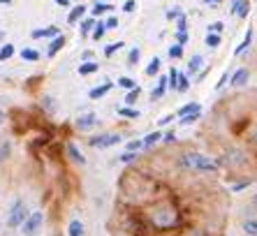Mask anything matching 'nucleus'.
I'll return each instance as SVG.
<instances>
[{
	"label": "nucleus",
	"instance_id": "obj_9",
	"mask_svg": "<svg viewBox=\"0 0 257 236\" xmlns=\"http://www.w3.org/2000/svg\"><path fill=\"white\" fill-rule=\"evenodd\" d=\"M56 35H60V28L58 26H49V28H35L33 33H30V37L33 40H51V37H56Z\"/></svg>",
	"mask_w": 257,
	"mask_h": 236
},
{
	"label": "nucleus",
	"instance_id": "obj_35",
	"mask_svg": "<svg viewBox=\"0 0 257 236\" xmlns=\"http://www.w3.org/2000/svg\"><path fill=\"white\" fill-rule=\"evenodd\" d=\"M139 58H142V49H139V47L130 49V53H127V65L135 67V65L139 63Z\"/></svg>",
	"mask_w": 257,
	"mask_h": 236
},
{
	"label": "nucleus",
	"instance_id": "obj_53",
	"mask_svg": "<svg viewBox=\"0 0 257 236\" xmlns=\"http://www.w3.org/2000/svg\"><path fill=\"white\" fill-rule=\"evenodd\" d=\"M186 42H188V33H176V44H181V47H183Z\"/></svg>",
	"mask_w": 257,
	"mask_h": 236
},
{
	"label": "nucleus",
	"instance_id": "obj_32",
	"mask_svg": "<svg viewBox=\"0 0 257 236\" xmlns=\"http://www.w3.org/2000/svg\"><path fill=\"white\" fill-rule=\"evenodd\" d=\"M139 95H142V88H139V86H135L132 90H127L125 93V106H135V102L139 100Z\"/></svg>",
	"mask_w": 257,
	"mask_h": 236
},
{
	"label": "nucleus",
	"instance_id": "obj_57",
	"mask_svg": "<svg viewBox=\"0 0 257 236\" xmlns=\"http://www.w3.org/2000/svg\"><path fill=\"white\" fill-rule=\"evenodd\" d=\"M252 208H257V192L252 195Z\"/></svg>",
	"mask_w": 257,
	"mask_h": 236
},
{
	"label": "nucleus",
	"instance_id": "obj_34",
	"mask_svg": "<svg viewBox=\"0 0 257 236\" xmlns=\"http://www.w3.org/2000/svg\"><path fill=\"white\" fill-rule=\"evenodd\" d=\"M118 116H123V118H139V116H142V111H139V109H135V106H120Z\"/></svg>",
	"mask_w": 257,
	"mask_h": 236
},
{
	"label": "nucleus",
	"instance_id": "obj_31",
	"mask_svg": "<svg viewBox=\"0 0 257 236\" xmlns=\"http://www.w3.org/2000/svg\"><path fill=\"white\" fill-rule=\"evenodd\" d=\"M12 155V142H0V165L7 162Z\"/></svg>",
	"mask_w": 257,
	"mask_h": 236
},
{
	"label": "nucleus",
	"instance_id": "obj_38",
	"mask_svg": "<svg viewBox=\"0 0 257 236\" xmlns=\"http://www.w3.org/2000/svg\"><path fill=\"white\" fill-rule=\"evenodd\" d=\"M199 116H202V111H195V113H188V116H181L179 123L181 125H192V123H197Z\"/></svg>",
	"mask_w": 257,
	"mask_h": 236
},
{
	"label": "nucleus",
	"instance_id": "obj_60",
	"mask_svg": "<svg viewBox=\"0 0 257 236\" xmlns=\"http://www.w3.org/2000/svg\"><path fill=\"white\" fill-rule=\"evenodd\" d=\"M252 142H255V146H257V130L252 132Z\"/></svg>",
	"mask_w": 257,
	"mask_h": 236
},
{
	"label": "nucleus",
	"instance_id": "obj_10",
	"mask_svg": "<svg viewBox=\"0 0 257 236\" xmlns=\"http://www.w3.org/2000/svg\"><path fill=\"white\" fill-rule=\"evenodd\" d=\"M65 44H67V37L63 35V33H60V35H56V37H51V44H49V49H47V56H49V58H56V56H58V51L65 47Z\"/></svg>",
	"mask_w": 257,
	"mask_h": 236
},
{
	"label": "nucleus",
	"instance_id": "obj_26",
	"mask_svg": "<svg viewBox=\"0 0 257 236\" xmlns=\"http://www.w3.org/2000/svg\"><path fill=\"white\" fill-rule=\"evenodd\" d=\"M104 33H107V28H104V21H100V19H97L95 26H93V30H90V37H93L95 42H100L102 37H104Z\"/></svg>",
	"mask_w": 257,
	"mask_h": 236
},
{
	"label": "nucleus",
	"instance_id": "obj_11",
	"mask_svg": "<svg viewBox=\"0 0 257 236\" xmlns=\"http://www.w3.org/2000/svg\"><path fill=\"white\" fill-rule=\"evenodd\" d=\"M248 79H250V72L245 70V67H239V70L229 77V83H232L234 88H243L245 83H248Z\"/></svg>",
	"mask_w": 257,
	"mask_h": 236
},
{
	"label": "nucleus",
	"instance_id": "obj_21",
	"mask_svg": "<svg viewBox=\"0 0 257 236\" xmlns=\"http://www.w3.org/2000/svg\"><path fill=\"white\" fill-rule=\"evenodd\" d=\"M95 72H100V63H95V60H88V63L79 65V74L81 77H88V74H95Z\"/></svg>",
	"mask_w": 257,
	"mask_h": 236
},
{
	"label": "nucleus",
	"instance_id": "obj_15",
	"mask_svg": "<svg viewBox=\"0 0 257 236\" xmlns=\"http://www.w3.org/2000/svg\"><path fill=\"white\" fill-rule=\"evenodd\" d=\"M232 14L234 17L245 19L248 14H250V0H236V3L232 5Z\"/></svg>",
	"mask_w": 257,
	"mask_h": 236
},
{
	"label": "nucleus",
	"instance_id": "obj_16",
	"mask_svg": "<svg viewBox=\"0 0 257 236\" xmlns=\"http://www.w3.org/2000/svg\"><path fill=\"white\" fill-rule=\"evenodd\" d=\"M111 10H114V5H109V3H102V0H95V3H93V10H90V17L97 19V17H102V14L111 12Z\"/></svg>",
	"mask_w": 257,
	"mask_h": 236
},
{
	"label": "nucleus",
	"instance_id": "obj_27",
	"mask_svg": "<svg viewBox=\"0 0 257 236\" xmlns=\"http://www.w3.org/2000/svg\"><path fill=\"white\" fill-rule=\"evenodd\" d=\"M21 58L26 60V63H37V60L42 58V56H40V51H35V49H21Z\"/></svg>",
	"mask_w": 257,
	"mask_h": 236
},
{
	"label": "nucleus",
	"instance_id": "obj_48",
	"mask_svg": "<svg viewBox=\"0 0 257 236\" xmlns=\"http://www.w3.org/2000/svg\"><path fill=\"white\" fill-rule=\"evenodd\" d=\"M176 28H179V33H186V28H188V21H186V17L181 14L179 19H176Z\"/></svg>",
	"mask_w": 257,
	"mask_h": 236
},
{
	"label": "nucleus",
	"instance_id": "obj_39",
	"mask_svg": "<svg viewBox=\"0 0 257 236\" xmlns=\"http://www.w3.org/2000/svg\"><path fill=\"white\" fill-rule=\"evenodd\" d=\"M116 83H118L120 88H125V90H132V88H135V86H137V81H135V79H132V77H120Z\"/></svg>",
	"mask_w": 257,
	"mask_h": 236
},
{
	"label": "nucleus",
	"instance_id": "obj_3",
	"mask_svg": "<svg viewBox=\"0 0 257 236\" xmlns=\"http://www.w3.org/2000/svg\"><path fill=\"white\" fill-rule=\"evenodd\" d=\"M44 227V213L42 211H33L28 213V218L24 220V224L19 227L24 236H37Z\"/></svg>",
	"mask_w": 257,
	"mask_h": 236
},
{
	"label": "nucleus",
	"instance_id": "obj_59",
	"mask_svg": "<svg viewBox=\"0 0 257 236\" xmlns=\"http://www.w3.org/2000/svg\"><path fill=\"white\" fill-rule=\"evenodd\" d=\"M204 3H211V5H218L220 0H204Z\"/></svg>",
	"mask_w": 257,
	"mask_h": 236
},
{
	"label": "nucleus",
	"instance_id": "obj_22",
	"mask_svg": "<svg viewBox=\"0 0 257 236\" xmlns=\"http://www.w3.org/2000/svg\"><path fill=\"white\" fill-rule=\"evenodd\" d=\"M95 21H97V19H93V17H86V19H81V21H79V33H81V37H88L90 35V30H93Z\"/></svg>",
	"mask_w": 257,
	"mask_h": 236
},
{
	"label": "nucleus",
	"instance_id": "obj_23",
	"mask_svg": "<svg viewBox=\"0 0 257 236\" xmlns=\"http://www.w3.org/2000/svg\"><path fill=\"white\" fill-rule=\"evenodd\" d=\"M241 231L245 236H257V218H245L241 224Z\"/></svg>",
	"mask_w": 257,
	"mask_h": 236
},
{
	"label": "nucleus",
	"instance_id": "obj_19",
	"mask_svg": "<svg viewBox=\"0 0 257 236\" xmlns=\"http://www.w3.org/2000/svg\"><path fill=\"white\" fill-rule=\"evenodd\" d=\"M165 90H167V77H160V74H158V86L151 90V100H160L162 95H165Z\"/></svg>",
	"mask_w": 257,
	"mask_h": 236
},
{
	"label": "nucleus",
	"instance_id": "obj_5",
	"mask_svg": "<svg viewBox=\"0 0 257 236\" xmlns=\"http://www.w3.org/2000/svg\"><path fill=\"white\" fill-rule=\"evenodd\" d=\"M222 162H225V167H229V169H239V167H243L245 162H248V155H245V151L232 146V148H227V151H225Z\"/></svg>",
	"mask_w": 257,
	"mask_h": 236
},
{
	"label": "nucleus",
	"instance_id": "obj_12",
	"mask_svg": "<svg viewBox=\"0 0 257 236\" xmlns=\"http://www.w3.org/2000/svg\"><path fill=\"white\" fill-rule=\"evenodd\" d=\"M86 12H88V5H74L70 10V14H67V24H70V26L79 24V21L86 17Z\"/></svg>",
	"mask_w": 257,
	"mask_h": 236
},
{
	"label": "nucleus",
	"instance_id": "obj_6",
	"mask_svg": "<svg viewBox=\"0 0 257 236\" xmlns=\"http://www.w3.org/2000/svg\"><path fill=\"white\" fill-rule=\"evenodd\" d=\"M97 125H100V118H97V113H93V111L81 113L79 118H74V128H77L79 132H90V130H95Z\"/></svg>",
	"mask_w": 257,
	"mask_h": 236
},
{
	"label": "nucleus",
	"instance_id": "obj_46",
	"mask_svg": "<svg viewBox=\"0 0 257 236\" xmlns=\"http://www.w3.org/2000/svg\"><path fill=\"white\" fill-rule=\"evenodd\" d=\"M245 188H250V181H248V178H245V181H239V183H234L232 188V192H241V190H245Z\"/></svg>",
	"mask_w": 257,
	"mask_h": 236
},
{
	"label": "nucleus",
	"instance_id": "obj_20",
	"mask_svg": "<svg viewBox=\"0 0 257 236\" xmlns=\"http://www.w3.org/2000/svg\"><path fill=\"white\" fill-rule=\"evenodd\" d=\"M197 155L199 153H183L181 155V167H183V169L186 171H195V162H197Z\"/></svg>",
	"mask_w": 257,
	"mask_h": 236
},
{
	"label": "nucleus",
	"instance_id": "obj_50",
	"mask_svg": "<svg viewBox=\"0 0 257 236\" xmlns=\"http://www.w3.org/2000/svg\"><path fill=\"white\" fill-rule=\"evenodd\" d=\"M174 118H176V113H165V116L160 118V121H158V125H169L174 121Z\"/></svg>",
	"mask_w": 257,
	"mask_h": 236
},
{
	"label": "nucleus",
	"instance_id": "obj_13",
	"mask_svg": "<svg viewBox=\"0 0 257 236\" xmlns=\"http://www.w3.org/2000/svg\"><path fill=\"white\" fill-rule=\"evenodd\" d=\"M114 88V81H104L102 83V86H95V88H90V93H88V97L90 100H102V97H104V95L109 93V90Z\"/></svg>",
	"mask_w": 257,
	"mask_h": 236
},
{
	"label": "nucleus",
	"instance_id": "obj_51",
	"mask_svg": "<svg viewBox=\"0 0 257 236\" xmlns=\"http://www.w3.org/2000/svg\"><path fill=\"white\" fill-rule=\"evenodd\" d=\"M229 77H232V74H229V72H225V74L220 77V81H218V86H215V88H218V90L225 88V83H229Z\"/></svg>",
	"mask_w": 257,
	"mask_h": 236
},
{
	"label": "nucleus",
	"instance_id": "obj_56",
	"mask_svg": "<svg viewBox=\"0 0 257 236\" xmlns=\"http://www.w3.org/2000/svg\"><path fill=\"white\" fill-rule=\"evenodd\" d=\"M3 123H5V111L0 109V128H3Z\"/></svg>",
	"mask_w": 257,
	"mask_h": 236
},
{
	"label": "nucleus",
	"instance_id": "obj_58",
	"mask_svg": "<svg viewBox=\"0 0 257 236\" xmlns=\"http://www.w3.org/2000/svg\"><path fill=\"white\" fill-rule=\"evenodd\" d=\"M0 5H12V0H0Z\"/></svg>",
	"mask_w": 257,
	"mask_h": 236
},
{
	"label": "nucleus",
	"instance_id": "obj_29",
	"mask_svg": "<svg viewBox=\"0 0 257 236\" xmlns=\"http://www.w3.org/2000/svg\"><path fill=\"white\" fill-rule=\"evenodd\" d=\"M195 111H202V106L197 104V102H190V104H183L176 111V118H181V116H188V113H195Z\"/></svg>",
	"mask_w": 257,
	"mask_h": 236
},
{
	"label": "nucleus",
	"instance_id": "obj_43",
	"mask_svg": "<svg viewBox=\"0 0 257 236\" xmlns=\"http://www.w3.org/2000/svg\"><path fill=\"white\" fill-rule=\"evenodd\" d=\"M42 104H44V109H47V111H56V100L51 97V95H44Z\"/></svg>",
	"mask_w": 257,
	"mask_h": 236
},
{
	"label": "nucleus",
	"instance_id": "obj_4",
	"mask_svg": "<svg viewBox=\"0 0 257 236\" xmlns=\"http://www.w3.org/2000/svg\"><path fill=\"white\" fill-rule=\"evenodd\" d=\"M120 142H123V135H118V132H100V135L90 137L88 146L90 148H111Z\"/></svg>",
	"mask_w": 257,
	"mask_h": 236
},
{
	"label": "nucleus",
	"instance_id": "obj_40",
	"mask_svg": "<svg viewBox=\"0 0 257 236\" xmlns=\"http://www.w3.org/2000/svg\"><path fill=\"white\" fill-rule=\"evenodd\" d=\"M144 148V142L142 139H130V142L125 144V151H132V153H139Z\"/></svg>",
	"mask_w": 257,
	"mask_h": 236
},
{
	"label": "nucleus",
	"instance_id": "obj_55",
	"mask_svg": "<svg viewBox=\"0 0 257 236\" xmlns=\"http://www.w3.org/2000/svg\"><path fill=\"white\" fill-rule=\"evenodd\" d=\"M70 3L72 0H56V5L58 7H70Z\"/></svg>",
	"mask_w": 257,
	"mask_h": 236
},
{
	"label": "nucleus",
	"instance_id": "obj_41",
	"mask_svg": "<svg viewBox=\"0 0 257 236\" xmlns=\"http://www.w3.org/2000/svg\"><path fill=\"white\" fill-rule=\"evenodd\" d=\"M169 58H183V47H181V44H172V47H169Z\"/></svg>",
	"mask_w": 257,
	"mask_h": 236
},
{
	"label": "nucleus",
	"instance_id": "obj_33",
	"mask_svg": "<svg viewBox=\"0 0 257 236\" xmlns=\"http://www.w3.org/2000/svg\"><path fill=\"white\" fill-rule=\"evenodd\" d=\"M160 65H162V60L153 58L149 65H146V74H149V77H158V74H160Z\"/></svg>",
	"mask_w": 257,
	"mask_h": 236
},
{
	"label": "nucleus",
	"instance_id": "obj_42",
	"mask_svg": "<svg viewBox=\"0 0 257 236\" xmlns=\"http://www.w3.org/2000/svg\"><path fill=\"white\" fill-rule=\"evenodd\" d=\"M176 79H179V70H169V77H167V88L176 90Z\"/></svg>",
	"mask_w": 257,
	"mask_h": 236
},
{
	"label": "nucleus",
	"instance_id": "obj_30",
	"mask_svg": "<svg viewBox=\"0 0 257 236\" xmlns=\"http://www.w3.org/2000/svg\"><path fill=\"white\" fill-rule=\"evenodd\" d=\"M188 86H190V77H188L186 72H179V79H176V90H179V93H186Z\"/></svg>",
	"mask_w": 257,
	"mask_h": 236
},
{
	"label": "nucleus",
	"instance_id": "obj_36",
	"mask_svg": "<svg viewBox=\"0 0 257 236\" xmlns=\"http://www.w3.org/2000/svg\"><path fill=\"white\" fill-rule=\"evenodd\" d=\"M123 47H125V42H111V44L104 49V56H107V58H111V56H114L116 51H120Z\"/></svg>",
	"mask_w": 257,
	"mask_h": 236
},
{
	"label": "nucleus",
	"instance_id": "obj_8",
	"mask_svg": "<svg viewBox=\"0 0 257 236\" xmlns=\"http://www.w3.org/2000/svg\"><path fill=\"white\" fill-rule=\"evenodd\" d=\"M65 153H67V158L74 162V165H79V167H84L86 165V158H84V153L79 151V146L74 142H67L65 144Z\"/></svg>",
	"mask_w": 257,
	"mask_h": 236
},
{
	"label": "nucleus",
	"instance_id": "obj_37",
	"mask_svg": "<svg viewBox=\"0 0 257 236\" xmlns=\"http://www.w3.org/2000/svg\"><path fill=\"white\" fill-rule=\"evenodd\" d=\"M139 153H132V151H125V153L118 155V162H123V165H130V162H137Z\"/></svg>",
	"mask_w": 257,
	"mask_h": 236
},
{
	"label": "nucleus",
	"instance_id": "obj_18",
	"mask_svg": "<svg viewBox=\"0 0 257 236\" xmlns=\"http://www.w3.org/2000/svg\"><path fill=\"white\" fill-rule=\"evenodd\" d=\"M67 236H86V227L81 220H70L67 224Z\"/></svg>",
	"mask_w": 257,
	"mask_h": 236
},
{
	"label": "nucleus",
	"instance_id": "obj_25",
	"mask_svg": "<svg viewBox=\"0 0 257 236\" xmlns=\"http://www.w3.org/2000/svg\"><path fill=\"white\" fill-rule=\"evenodd\" d=\"M14 44H10V42H5L3 47H0V63H7L10 58H14Z\"/></svg>",
	"mask_w": 257,
	"mask_h": 236
},
{
	"label": "nucleus",
	"instance_id": "obj_47",
	"mask_svg": "<svg viewBox=\"0 0 257 236\" xmlns=\"http://www.w3.org/2000/svg\"><path fill=\"white\" fill-rule=\"evenodd\" d=\"M162 142H167V144H172V142H176V130H167V132H162Z\"/></svg>",
	"mask_w": 257,
	"mask_h": 236
},
{
	"label": "nucleus",
	"instance_id": "obj_1",
	"mask_svg": "<svg viewBox=\"0 0 257 236\" xmlns=\"http://www.w3.org/2000/svg\"><path fill=\"white\" fill-rule=\"evenodd\" d=\"M149 220L156 229H174L179 224V211L169 201H160L149 208Z\"/></svg>",
	"mask_w": 257,
	"mask_h": 236
},
{
	"label": "nucleus",
	"instance_id": "obj_2",
	"mask_svg": "<svg viewBox=\"0 0 257 236\" xmlns=\"http://www.w3.org/2000/svg\"><path fill=\"white\" fill-rule=\"evenodd\" d=\"M28 206H26V201L24 199H17L10 206V211H7V229H19L21 224H24V220L28 218Z\"/></svg>",
	"mask_w": 257,
	"mask_h": 236
},
{
	"label": "nucleus",
	"instance_id": "obj_54",
	"mask_svg": "<svg viewBox=\"0 0 257 236\" xmlns=\"http://www.w3.org/2000/svg\"><path fill=\"white\" fill-rule=\"evenodd\" d=\"M179 17H181L179 10H169V12H167V19H169V21H176Z\"/></svg>",
	"mask_w": 257,
	"mask_h": 236
},
{
	"label": "nucleus",
	"instance_id": "obj_49",
	"mask_svg": "<svg viewBox=\"0 0 257 236\" xmlns=\"http://www.w3.org/2000/svg\"><path fill=\"white\" fill-rule=\"evenodd\" d=\"M123 10H125L127 14H132L135 10H137V0H125V5H123Z\"/></svg>",
	"mask_w": 257,
	"mask_h": 236
},
{
	"label": "nucleus",
	"instance_id": "obj_44",
	"mask_svg": "<svg viewBox=\"0 0 257 236\" xmlns=\"http://www.w3.org/2000/svg\"><path fill=\"white\" fill-rule=\"evenodd\" d=\"M104 28H107V30H116V28H118V17H107V19H104Z\"/></svg>",
	"mask_w": 257,
	"mask_h": 236
},
{
	"label": "nucleus",
	"instance_id": "obj_28",
	"mask_svg": "<svg viewBox=\"0 0 257 236\" xmlns=\"http://www.w3.org/2000/svg\"><path fill=\"white\" fill-rule=\"evenodd\" d=\"M220 42H222V37L218 35V33H206V37H204V44L209 49H218L220 47Z\"/></svg>",
	"mask_w": 257,
	"mask_h": 236
},
{
	"label": "nucleus",
	"instance_id": "obj_17",
	"mask_svg": "<svg viewBox=\"0 0 257 236\" xmlns=\"http://www.w3.org/2000/svg\"><path fill=\"white\" fill-rule=\"evenodd\" d=\"M252 37H255V28H248V30H245V37L241 40V44H239L236 49H234V56H241V53H243L245 49L250 47V44H252Z\"/></svg>",
	"mask_w": 257,
	"mask_h": 236
},
{
	"label": "nucleus",
	"instance_id": "obj_14",
	"mask_svg": "<svg viewBox=\"0 0 257 236\" xmlns=\"http://www.w3.org/2000/svg\"><path fill=\"white\" fill-rule=\"evenodd\" d=\"M204 70V58L202 56H199V53H195V56H192L190 58V63H188V77H197L199 72Z\"/></svg>",
	"mask_w": 257,
	"mask_h": 236
},
{
	"label": "nucleus",
	"instance_id": "obj_52",
	"mask_svg": "<svg viewBox=\"0 0 257 236\" xmlns=\"http://www.w3.org/2000/svg\"><path fill=\"white\" fill-rule=\"evenodd\" d=\"M93 58H95V53L90 51V49H86V51L81 53V63H88V60H93Z\"/></svg>",
	"mask_w": 257,
	"mask_h": 236
},
{
	"label": "nucleus",
	"instance_id": "obj_45",
	"mask_svg": "<svg viewBox=\"0 0 257 236\" xmlns=\"http://www.w3.org/2000/svg\"><path fill=\"white\" fill-rule=\"evenodd\" d=\"M222 28H225V24H222V21H213V24L206 28V33H218V35H220Z\"/></svg>",
	"mask_w": 257,
	"mask_h": 236
},
{
	"label": "nucleus",
	"instance_id": "obj_24",
	"mask_svg": "<svg viewBox=\"0 0 257 236\" xmlns=\"http://www.w3.org/2000/svg\"><path fill=\"white\" fill-rule=\"evenodd\" d=\"M144 142V148H151V146H156L158 142H162V132L160 130H153V132H149V135L142 139Z\"/></svg>",
	"mask_w": 257,
	"mask_h": 236
},
{
	"label": "nucleus",
	"instance_id": "obj_7",
	"mask_svg": "<svg viewBox=\"0 0 257 236\" xmlns=\"http://www.w3.org/2000/svg\"><path fill=\"white\" fill-rule=\"evenodd\" d=\"M195 171H202V174H218L220 171V165L215 162L209 155H197V162H195Z\"/></svg>",
	"mask_w": 257,
	"mask_h": 236
}]
</instances>
